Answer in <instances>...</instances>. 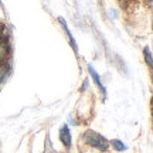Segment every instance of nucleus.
I'll return each mask as SVG.
<instances>
[{"label": "nucleus", "mask_w": 153, "mask_h": 153, "mask_svg": "<svg viewBox=\"0 0 153 153\" xmlns=\"http://www.w3.org/2000/svg\"><path fill=\"white\" fill-rule=\"evenodd\" d=\"M82 143H85L89 148H94L97 150H106L109 146V142L102 135L94 131H87L82 135Z\"/></svg>", "instance_id": "obj_1"}, {"label": "nucleus", "mask_w": 153, "mask_h": 153, "mask_svg": "<svg viewBox=\"0 0 153 153\" xmlns=\"http://www.w3.org/2000/svg\"><path fill=\"white\" fill-rule=\"evenodd\" d=\"M60 140L67 149H70V146H71V133H70V128L67 125H64L60 129Z\"/></svg>", "instance_id": "obj_2"}, {"label": "nucleus", "mask_w": 153, "mask_h": 153, "mask_svg": "<svg viewBox=\"0 0 153 153\" xmlns=\"http://www.w3.org/2000/svg\"><path fill=\"white\" fill-rule=\"evenodd\" d=\"M9 53H10V48H9L7 41H0V65H3L4 62H7Z\"/></svg>", "instance_id": "obj_3"}, {"label": "nucleus", "mask_w": 153, "mask_h": 153, "mask_svg": "<svg viewBox=\"0 0 153 153\" xmlns=\"http://www.w3.org/2000/svg\"><path fill=\"white\" fill-rule=\"evenodd\" d=\"M88 71H89V74L92 75V78H94V81H95V84H97V87L102 91V94H104V97L106 95V91H105V87H104V84H102V81L99 79V74L95 70H94V67L92 65H88Z\"/></svg>", "instance_id": "obj_4"}, {"label": "nucleus", "mask_w": 153, "mask_h": 153, "mask_svg": "<svg viewBox=\"0 0 153 153\" xmlns=\"http://www.w3.org/2000/svg\"><path fill=\"white\" fill-rule=\"evenodd\" d=\"M9 72H10V64L9 62H4L3 65H0V84L7 78Z\"/></svg>", "instance_id": "obj_5"}, {"label": "nucleus", "mask_w": 153, "mask_h": 153, "mask_svg": "<svg viewBox=\"0 0 153 153\" xmlns=\"http://www.w3.org/2000/svg\"><path fill=\"white\" fill-rule=\"evenodd\" d=\"M109 143L112 145V148H114L115 150H118V152H123V150H126V146L120 142V140H118V139H112Z\"/></svg>", "instance_id": "obj_6"}, {"label": "nucleus", "mask_w": 153, "mask_h": 153, "mask_svg": "<svg viewBox=\"0 0 153 153\" xmlns=\"http://www.w3.org/2000/svg\"><path fill=\"white\" fill-rule=\"evenodd\" d=\"M60 22H61V24H62V26H64V30H65V33H67V36H68V37H70V43H71V45H72V48H74V50H75V51H76L75 40H74V37H72V36H71V33H70V30H68V27H67V24H65V23H64V20H62V19H60Z\"/></svg>", "instance_id": "obj_7"}, {"label": "nucleus", "mask_w": 153, "mask_h": 153, "mask_svg": "<svg viewBox=\"0 0 153 153\" xmlns=\"http://www.w3.org/2000/svg\"><path fill=\"white\" fill-rule=\"evenodd\" d=\"M143 53H145V60H146V64L149 65V68H152L153 60H152V53H150V50L146 47V48L143 50Z\"/></svg>", "instance_id": "obj_8"}, {"label": "nucleus", "mask_w": 153, "mask_h": 153, "mask_svg": "<svg viewBox=\"0 0 153 153\" xmlns=\"http://www.w3.org/2000/svg\"><path fill=\"white\" fill-rule=\"evenodd\" d=\"M145 1H146V0H145ZM148 3H149V4H150V3H152V0H148Z\"/></svg>", "instance_id": "obj_9"}, {"label": "nucleus", "mask_w": 153, "mask_h": 153, "mask_svg": "<svg viewBox=\"0 0 153 153\" xmlns=\"http://www.w3.org/2000/svg\"><path fill=\"white\" fill-rule=\"evenodd\" d=\"M0 41H1V30H0Z\"/></svg>", "instance_id": "obj_10"}]
</instances>
